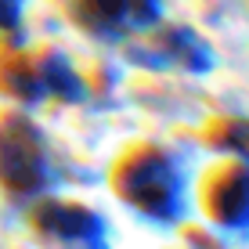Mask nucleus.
I'll list each match as a JSON object with an SVG mask.
<instances>
[{"instance_id":"1","label":"nucleus","mask_w":249,"mask_h":249,"mask_svg":"<svg viewBox=\"0 0 249 249\" xmlns=\"http://www.w3.org/2000/svg\"><path fill=\"white\" fill-rule=\"evenodd\" d=\"M62 7L94 36H119L123 29L152 25L159 18V0H62Z\"/></svg>"},{"instance_id":"2","label":"nucleus","mask_w":249,"mask_h":249,"mask_svg":"<svg viewBox=\"0 0 249 249\" xmlns=\"http://www.w3.org/2000/svg\"><path fill=\"white\" fill-rule=\"evenodd\" d=\"M18 15H22V0H0V29L15 25Z\"/></svg>"}]
</instances>
